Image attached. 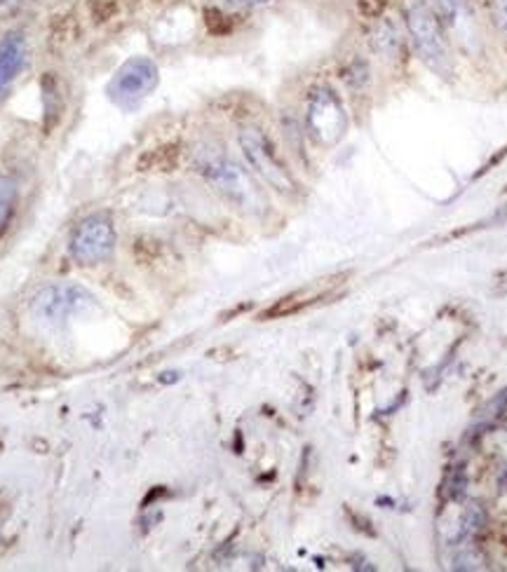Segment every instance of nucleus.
I'll use <instances>...</instances> for the list:
<instances>
[{
  "label": "nucleus",
  "mask_w": 507,
  "mask_h": 572,
  "mask_svg": "<svg viewBox=\"0 0 507 572\" xmlns=\"http://www.w3.org/2000/svg\"><path fill=\"white\" fill-rule=\"evenodd\" d=\"M237 146L243 153L245 162L249 165L251 174L261 179L268 188L294 197L299 193V181L294 171L287 167L285 157L280 155L275 141L268 136V132L259 125H243L237 130Z\"/></svg>",
  "instance_id": "3"
},
{
  "label": "nucleus",
  "mask_w": 507,
  "mask_h": 572,
  "mask_svg": "<svg viewBox=\"0 0 507 572\" xmlns=\"http://www.w3.org/2000/svg\"><path fill=\"white\" fill-rule=\"evenodd\" d=\"M92 296L78 284H54L34 298V310L42 320L60 322L92 306Z\"/></svg>",
  "instance_id": "7"
},
{
  "label": "nucleus",
  "mask_w": 507,
  "mask_h": 572,
  "mask_svg": "<svg viewBox=\"0 0 507 572\" xmlns=\"http://www.w3.org/2000/svg\"><path fill=\"white\" fill-rule=\"evenodd\" d=\"M430 10L442 22L446 36L456 38L460 42H472L474 36V14L470 8V0H426Z\"/></svg>",
  "instance_id": "8"
},
{
  "label": "nucleus",
  "mask_w": 507,
  "mask_h": 572,
  "mask_svg": "<svg viewBox=\"0 0 507 572\" xmlns=\"http://www.w3.org/2000/svg\"><path fill=\"white\" fill-rule=\"evenodd\" d=\"M14 203H17V185L12 179L0 177V227L10 221Z\"/></svg>",
  "instance_id": "11"
},
{
  "label": "nucleus",
  "mask_w": 507,
  "mask_h": 572,
  "mask_svg": "<svg viewBox=\"0 0 507 572\" xmlns=\"http://www.w3.org/2000/svg\"><path fill=\"white\" fill-rule=\"evenodd\" d=\"M402 22L408 40H412L416 54L420 56V62L440 78H448L454 74L448 36L426 0H404Z\"/></svg>",
  "instance_id": "2"
},
{
  "label": "nucleus",
  "mask_w": 507,
  "mask_h": 572,
  "mask_svg": "<svg viewBox=\"0 0 507 572\" xmlns=\"http://www.w3.org/2000/svg\"><path fill=\"white\" fill-rule=\"evenodd\" d=\"M229 3L235 8H261V5L273 3V0H229Z\"/></svg>",
  "instance_id": "13"
},
{
  "label": "nucleus",
  "mask_w": 507,
  "mask_h": 572,
  "mask_svg": "<svg viewBox=\"0 0 507 572\" xmlns=\"http://www.w3.org/2000/svg\"><path fill=\"white\" fill-rule=\"evenodd\" d=\"M116 225L108 213H90L70 233L68 251L80 265H96L116 251Z\"/></svg>",
  "instance_id": "4"
},
{
  "label": "nucleus",
  "mask_w": 507,
  "mask_h": 572,
  "mask_svg": "<svg viewBox=\"0 0 507 572\" xmlns=\"http://www.w3.org/2000/svg\"><path fill=\"white\" fill-rule=\"evenodd\" d=\"M308 130L320 143H336L346 132V113L336 94L327 88L315 90L308 102Z\"/></svg>",
  "instance_id": "6"
},
{
  "label": "nucleus",
  "mask_w": 507,
  "mask_h": 572,
  "mask_svg": "<svg viewBox=\"0 0 507 572\" xmlns=\"http://www.w3.org/2000/svg\"><path fill=\"white\" fill-rule=\"evenodd\" d=\"M193 165L200 177L214 188L225 203L247 213H263L268 199L259 183L253 181L251 171L239 165L235 157L225 153L219 143H200L193 153Z\"/></svg>",
  "instance_id": "1"
},
{
  "label": "nucleus",
  "mask_w": 507,
  "mask_h": 572,
  "mask_svg": "<svg viewBox=\"0 0 507 572\" xmlns=\"http://www.w3.org/2000/svg\"><path fill=\"white\" fill-rule=\"evenodd\" d=\"M28 46L22 31H10L0 40V94L17 80V76L26 66Z\"/></svg>",
  "instance_id": "9"
},
{
  "label": "nucleus",
  "mask_w": 507,
  "mask_h": 572,
  "mask_svg": "<svg viewBox=\"0 0 507 572\" xmlns=\"http://www.w3.org/2000/svg\"><path fill=\"white\" fill-rule=\"evenodd\" d=\"M158 66L148 56H132L113 74L106 94L120 108H134L158 88Z\"/></svg>",
  "instance_id": "5"
},
{
  "label": "nucleus",
  "mask_w": 507,
  "mask_h": 572,
  "mask_svg": "<svg viewBox=\"0 0 507 572\" xmlns=\"http://www.w3.org/2000/svg\"><path fill=\"white\" fill-rule=\"evenodd\" d=\"M496 408L500 411V413H507V390L498 396V402H496Z\"/></svg>",
  "instance_id": "14"
},
{
  "label": "nucleus",
  "mask_w": 507,
  "mask_h": 572,
  "mask_svg": "<svg viewBox=\"0 0 507 572\" xmlns=\"http://www.w3.org/2000/svg\"><path fill=\"white\" fill-rule=\"evenodd\" d=\"M402 26L400 22H394L392 17H380L372 31V46L380 56H398L402 50Z\"/></svg>",
  "instance_id": "10"
},
{
  "label": "nucleus",
  "mask_w": 507,
  "mask_h": 572,
  "mask_svg": "<svg viewBox=\"0 0 507 572\" xmlns=\"http://www.w3.org/2000/svg\"><path fill=\"white\" fill-rule=\"evenodd\" d=\"M489 14L496 31L507 42V0H489Z\"/></svg>",
  "instance_id": "12"
}]
</instances>
